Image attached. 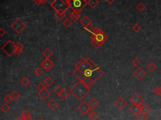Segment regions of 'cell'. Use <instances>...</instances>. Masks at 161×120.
Returning <instances> with one entry per match:
<instances>
[{
  "instance_id": "8992f818",
  "label": "cell",
  "mask_w": 161,
  "mask_h": 120,
  "mask_svg": "<svg viewBox=\"0 0 161 120\" xmlns=\"http://www.w3.org/2000/svg\"><path fill=\"white\" fill-rule=\"evenodd\" d=\"M27 27L25 24L20 18H17L11 25V28L18 34H20Z\"/></svg>"
},
{
  "instance_id": "c3c4849f",
  "label": "cell",
  "mask_w": 161,
  "mask_h": 120,
  "mask_svg": "<svg viewBox=\"0 0 161 120\" xmlns=\"http://www.w3.org/2000/svg\"><path fill=\"white\" fill-rule=\"evenodd\" d=\"M106 1H107L108 2V3H109V4H112V3H113L114 1H115V0H106Z\"/></svg>"
},
{
  "instance_id": "277c9868",
  "label": "cell",
  "mask_w": 161,
  "mask_h": 120,
  "mask_svg": "<svg viewBox=\"0 0 161 120\" xmlns=\"http://www.w3.org/2000/svg\"><path fill=\"white\" fill-rule=\"evenodd\" d=\"M51 6L55 11L66 13L69 9L71 8L69 0H54L51 3Z\"/></svg>"
},
{
  "instance_id": "4fadbf2b",
  "label": "cell",
  "mask_w": 161,
  "mask_h": 120,
  "mask_svg": "<svg viewBox=\"0 0 161 120\" xmlns=\"http://www.w3.org/2000/svg\"><path fill=\"white\" fill-rule=\"evenodd\" d=\"M51 95V93L47 89L45 88L42 91H38V96H39L43 101H45L47 99V98Z\"/></svg>"
},
{
  "instance_id": "f5cc1de1",
  "label": "cell",
  "mask_w": 161,
  "mask_h": 120,
  "mask_svg": "<svg viewBox=\"0 0 161 120\" xmlns=\"http://www.w3.org/2000/svg\"><path fill=\"white\" fill-rule=\"evenodd\" d=\"M132 120H136V119H132Z\"/></svg>"
},
{
  "instance_id": "7bdbcfd3",
  "label": "cell",
  "mask_w": 161,
  "mask_h": 120,
  "mask_svg": "<svg viewBox=\"0 0 161 120\" xmlns=\"http://www.w3.org/2000/svg\"><path fill=\"white\" fill-rule=\"evenodd\" d=\"M6 33V31L2 27L1 28H0V37H3Z\"/></svg>"
},
{
  "instance_id": "7402d4cb",
  "label": "cell",
  "mask_w": 161,
  "mask_h": 120,
  "mask_svg": "<svg viewBox=\"0 0 161 120\" xmlns=\"http://www.w3.org/2000/svg\"><path fill=\"white\" fill-rule=\"evenodd\" d=\"M140 111L141 113L148 114L151 111V109L147 104H142V105H140Z\"/></svg>"
},
{
  "instance_id": "ba28073f",
  "label": "cell",
  "mask_w": 161,
  "mask_h": 120,
  "mask_svg": "<svg viewBox=\"0 0 161 120\" xmlns=\"http://www.w3.org/2000/svg\"><path fill=\"white\" fill-rule=\"evenodd\" d=\"M133 76L138 81H142L143 78H145L147 75V72L143 69L139 67L136 69L134 72H133Z\"/></svg>"
},
{
  "instance_id": "bcb514c9",
  "label": "cell",
  "mask_w": 161,
  "mask_h": 120,
  "mask_svg": "<svg viewBox=\"0 0 161 120\" xmlns=\"http://www.w3.org/2000/svg\"><path fill=\"white\" fill-rule=\"evenodd\" d=\"M16 120H25V119L24 118H23L22 115H20V116L19 117H18Z\"/></svg>"
},
{
  "instance_id": "7dc6e473",
  "label": "cell",
  "mask_w": 161,
  "mask_h": 120,
  "mask_svg": "<svg viewBox=\"0 0 161 120\" xmlns=\"http://www.w3.org/2000/svg\"><path fill=\"white\" fill-rule=\"evenodd\" d=\"M25 120H32V117H31V115H28V116L26 118H25Z\"/></svg>"
},
{
  "instance_id": "52a82bcc",
  "label": "cell",
  "mask_w": 161,
  "mask_h": 120,
  "mask_svg": "<svg viewBox=\"0 0 161 120\" xmlns=\"http://www.w3.org/2000/svg\"><path fill=\"white\" fill-rule=\"evenodd\" d=\"M71 4V9L80 11L87 5V3L84 0H69Z\"/></svg>"
},
{
  "instance_id": "ee69618b",
  "label": "cell",
  "mask_w": 161,
  "mask_h": 120,
  "mask_svg": "<svg viewBox=\"0 0 161 120\" xmlns=\"http://www.w3.org/2000/svg\"><path fill=\"white\" fill-rule=\"evenodd\" d=\"M33 2L35 4V5L39 6L42 4V2L40 1V0H33Z\"/></svg>"
},
{
  "instance_id": "7c38bea8",
  "label": "cell",
  "mask_w": 161,
  "mask_h": 120,
  "mask_svg": "<svg viewBox=\"0 0 161 120\" xmlns=\"http://www.w3.org/2000/svg\"><path fill=\"white\" fill-rule=\"evenodd\" d=\"M40 66L47 71H49L54 67V63L50 59H45L40 63Z\"/></svg>"
},
{
  "instance_id": "816d5d0a",
  "label": "cell",
  "mask_w": 161,
  "mask_h": 120,
  "mask_svg": "<svg viewBox=\"0 0 161 120\" xmlns=\"http://www.w3.org/2000/svg\"><path fill=\"white\" fill-rule=\"evenodd\" d=\"M84 1H86V3H87V1H88V0H84Z\"/></svg>"
},
{
  "instance_id": "4316f807",
  "label": "cell",
  "mask_w": 161,
  "mask_h": 120,
  "mask_svg": "<svg viewBox=\"0 0 161 120\" xmlns=\"http://www.w3.org/2000/svg\"><path fill=\"white\" fill-rule=\"evenodd\" d=\"M55 16L59 21H62L64 18V17L66 16V13H60L58 11L55 12Z\"/></svg>"
},
{
  "instance_id": "f546056e",
  "label": "cell",
  "mask_w": 161,
  "mask_h": 120,
  "mask_svg": "<svg viewBox=\"0 0 161 120\" xmlns=\"http://www.w3.org/2000/svg\"><path fill=\"white\" fill-rule=\"evenodd\" d=\"M136 10L139 11V12L142 13L145 10V9H146V6L143 3L140 2V3H139L136 6Z\"/></svg>"
},
{
  "instance_id": "ab89813d",
  "label": "cell",
  "mask_w": 161,
  "mask_h": 120,
  "mask_svg": "<svg viewBox=\"0 0 161 120\" xmlns=\"http://www.w3.org/2000/svg\"><path fill=\"white\" fill-rule=\"evenodd\" d=\"M37 87L38 91H42L44 89H45V88H46V86H45V84L44 82H39L38 84L37 85Z\"/></svg>"
},
{
  "instance_id": "44dd1931",
  "label": "cell",
  "mask_w": 161,
  "mask_h": 120,
  "mask_svg": "<svg viewBox=\"0 0 161 120\" xmlns=\"http://www.w3.org/2000/svg\"><path fill=\"white\" fill-rule=\"evenodd\" d=\"M43 82L45 84V86H46L47 87H51V86L54 84V81L53 79H52L51 77L47 76L46 78H45V79H44Z\"/></svg>"
},
{
  "instance_id": "d590c367",
  "label": "cell",
  "mask_w": 161,
  "mask_h": 120,
  "mask_svg": "<svg viewBox=\"0 0 161 120\" xmlns=\"http://www.w3.org/2000/svg\"><path fill=\"white\" fill-rule=\"evenodd\" d=\"M4 101L6 103L9 104L11 103V102L13 101V99L12 97H11V94H7L5 97H4Z\"/></svg>"
},
{
  "instance_id": "9a60e30c",
  "label": "cell",
  "mask_w": 161,
  "mask_h": 120,
  "mask_svg": "<svg viewBox=\"0 0 161 120\" xmlns=\"http://www.w3.org/2000/svg\"><path fill=\"white\" fill-rule=\"evenodd\" d=\"M129 111L131 112L132 113L134 114L135 116H136L140 113H141L140 106L136 105V104H132V105L129 107Z\"/></svg>"
},
{
  "instance_id": "6da1fadb",
  "label": "cell",
  "mask_w": 161,
  "mask_h": 120,
  "mask_svg": "<svg viewBox=\"0 0 161 120\" xmlns=\"http://www.w3.org/2000/svg\"><path fill=\"white\" fill-rule=\"evenodd\" d=\"M72 74L78 81L91 87L104 74V72L89 57H82L74 66Z\"/></svg>"
},
{
  "instance_id": "f907efd6",
  "label": "cell",
  "mask_w": 161,
  "mask_h": 120,
  "mask_svg": "<svg viewBox=\"0 0 161 120\" xmlns=\"http://www.w3.org/2000/svg\"><path fill=\"white\" fill-rule=\"evenodd\" d=\"M45 120V119H44V118H42V119H40V120Z\"/></svg>"
},
{
  "instance_id": "d6a6232c",
  "label": "cell",
  "mask_w": 161,
  "mask_h": 120,
  "mask_svg": "<svg viewBox=\"0 0 161 120\" xmlns=\"http://www.w3.org/2000/svg\"><path fill=\"white\" fill-rule=\"evenodd\" d=\"M141 61L140 60V59L136 57L132 61V64L135 67H138L140 65Z\"/></svg>"
},
{
  "instance_id": "e0dca14e",
  "label": "cell",
  "mask_w": 161,
  "mask_h": 120,
  "mask_svg": "<svg viewBox=\"0 0 161 120\" xmlns=\"http://www.w3.org/2000/svg\"><path fill=\"white\" fill-rule=\"evenodd\" d=\"M89 105L92 109H96L97 108L98 106L100 105V102L96 98H93L89 102Z\"/></svg>"
},
{
  "instance_id": "d6986e66",
  "label": "cell",
  "mask_w": 161,
  "mask_h": 120,
  "mask_svg": "<svg viewBox=\"0 0 161 120\" xmlns=\"http://www.w3.org/2000/svg\"><path fill=\"white\" fill-rule=\"evenodd\" d=\"M23 48H24V46L21 43L18 42L15 45V53H17V55H20L23 52Z\"/></svg>"
},
{
  "instance_id": "681fc988",
  "label": "cell",
  "mask_w": 161,
  "mask_h": 120,
  "mask_svg": "<svg viewBox=\"0 0 161 120\" xmlns=\"http://www.w3.org/2000/svg\"><path fill=\"white\" fill-rule=\"evenodd\" d=\"M47 1H48V0H40V1L42 2V4H44V3H45Z\"/></svg>"
},
{
  "instance_id": "1f68e13d",
  "label": "cell",
  "mask_w": 161,
  "mask_h": 120,
  "mask_svg": "<svg viewBox=\"0 0 161 120\" xmlns=\"http://www.w3.org/2000/svg\"><path fill=\"white\" fill-rule=\"evenodd\" d=\"M72 21L69 18H66L63 21V25L66 28H69L71 25H72Z\"/></svg>"
},
{
  "instance_id": "5bb4252c",
  "label": "cell",
  "mask_w": 161,
  "mask_h": 120,
  "mask_svg": "<svg viewBox=\"0 0 161 120\" xmlns=\"http://www.w3.org/2000/svg\"><path fill=\"white\" fill-rule=\"evenodd\" d=\"M80 15H81V11L72 9V13L70 15V18L72 22H76L80 18Z\"/></svg>"
},
{
  "instance_id": "f6af8a7d",
  "label": "cell",
  "mask_w": 161,
  "mask_h": 120,
  "mask_svg": "<svg viewBox=\"0 0 161 120\" xmlns=\"http://www.w3.org/2000/svg\"><path fill=\"white\" fill-rule=\"evenodd\" d=\"M94 111L93 110V109H92V108H91V109L90 110H89V111H88V113H87V116H90V115H91L92 114H93V113H94Z\"/></svg>"
},
{
  "instance_id": "8fae6325",
  "label": "cell",
  "mask_w": 161,
  "mask_h": 120,
  "mask_svg": "<svg viewBox=\"0 0 161 120\" xmlns=\"http://www.w3.org/2000/svg\"><path fill=\"white\" fill-rule=\"evenodd\" d=\"M127 104V101L122 96H119L117 99L115 101V105L120 110H122Z\"/></svg>"
},
{
  "instance_id": "f35d334b",
  "label": "cell",
  "mask_w": 161,
  "mask_h": 120,
  "mask_svg": "<svg viewBox=\"0 0 161 120\" xmlns=\"http://www.w3.org/2000/svg\"><path fill=\"white\" fill-rule=\"evenodd\" d=\"M34 73L37 76H40V75H41L43 74V71L40 67H37L34 71Z\"/></svg>"
},
{
  "instance_id": "ffe728a7",
  "label": "cell",
  "mask_w": 161,
  "mask_h": 120,
  "mask_svg": "<svg viewBox=\"0 0 161 120\" xmlns=\"http://www.w3.org/2000/svg\"><path fill=\"white\" fill-rule=\"evenodd\" d=\"M53 52H52L50 48H45L42 52L43 56H44L45 59H50V58L53 55Z\"/></svg>"
},
{
  "instance_id": "8d00e7d4",
  "label": "cell",
  "mask_w": 161,
  "mask_h": 120,
  "mask_svg": "<svg viewBox=\"0 0 161 120\" xmlns=\"http://www.w3.org/2000/svg\"><path fill=\"white\" fill-rule=\"evenodd\" d=\"M153 93H154L156 95L160 96V97H161V86L156 87V88L154 89V91H153Z\"/></svg>"
},
{
  "instance_id": "74e56055",
  "label": "cell",
  "mask_w": 161,
  "mask_h": 120,
  "mask_svg": "<svg viewBox=\"0 0 161 120\" xmlns=\"http://www.w3.org/2000/svg\"><path fill=\"white\" fill-rule=\"evenodd\" d=\"M84 28V29L86 30V31H87L88 32H89V33H91L93 32V30H94V28H94V26H93V25H92V24H90V25H87V26H85V27Z\"/></svg>"
},
{
  "instance_id": "f1b7e54d",
  "label": "cell",
  "mask_w": 161,
  "mask_h": 120,
  "mask_svg": "<svg viewBox=\"0 0 161 120\" xmlns=\"http://www.w3.org/2000/svg\"><path fill=\"white\" fill-rule=\"evenodd\" d=\"M11 96L13 101H17L21 96L20 94L17 90H14L11 94Z\"/></svg>"
},
{
  "instance_id": "b9f144b4",
  "label": "cell",
  "mask_w": 161,
  "mask_h": 120,
  "mask_svg": "<svg viewBox=\"0 0 161 120\" xmlns=\"http://www.w3.org/2000/svg\"><path fill=\"white\" fill-rule=\"evenodd\" d=\"M30 115V112H29L28 111H27V110L23 111L22 113V114H21V115H22V116H23V117L24 118H25V119L27 117V116H28V115Z\"/></svg>"
},
{
  "instance_id": "2e32d148",
  "label": "cell",
  "mask_w": 161,
  "mask_h": 120,
  "mask_svg": "<svg viewBox=\"0 0 161 120\" xmlns=\"http://www.w3.org/2000/svg\"><path fill=\"white\" fill-rule=\"evenodd\" d=\"M47 106L51 110L54 111L59 106V103L54 99H52L47 102Z\"/></svg>"
},
{
  "instance_id": "83f0119b",
  "label": "cell",
  "mask_w": 161,
  "mask_h": 120,
  "mask_svg": "<svg viewBox=\"0 0 161 120\" xmlns=\"http://www.w3.org/2000/svg\"><path fill=\"white\" fill-rule=\"evenodd\" d=\"M70 96V93H69L67 91H66V89H64L63 91L62 92V93L60 94V95L59 96V97L63 100H66L69 97V96Z\"/></svg>"
},
{
  "instance_id": "4dcf8cb0",
  "label": "cell",
  "mask_w": 161,
  "mask_h": 120,
  "mask_svg": "<svg viewBox=\"0 0 161 120\" xmlns=\"http://www.w3.org/2000/svg\"><path fill=\"white\" fill-rule=\"evenodd\" d=\"M148 114H145L143 113H140L138 115H136V118L138 120H147L148 118Z\"/></svg>"
},
{
  "instance_id": "7a4b0ae2",
  "label": "cell",
  "mask_w": 161,
  "mask_h": 120,
  "mask_svg": "<svg viewBox=\"0 0 161 120\" xmlns=\"http://www.w3.org/2000/svg\"><path fill=\"white\" fill-rule=\"evenodd\" d=\"M109 37L103 31V30L100 27H96L94 28L90 36V43L96 48H99L101 47L103 44L107 40H108Z\"/></svg>"
},
{
  "instance_id": "484cf974",
  "label": "cell",
  "mask_w": 161,
  "mask_h": 120,
  "mask_svg": "<svg viewBox=\"0 0 161 120\" xmlns=\"http://www.w3.org/2000/svg\"><path fill=\"white\" fill-rule=\"evenodd\" d=\"M87 5H89L91 8H94L99 4L98 0H88L87 2Z\"/></svg>"
},
{
  "instance_id": "d4e9b609",
  "label": "cell",
  "mask_w": 161,
  "mask_h": 120,
  "mask_svg": "<svg viewBox=\"0 0 161 120\" xmlns=\"http://www.w3.org/2000/svg\"><path fill=\"white\" fill-rule=\"evenodd\" d=\"M20 82L24 87H27V86H28V85L31 83V81H30L28 78L27 77H23L21 79Z\"/></svg>"
},
{
  "instance_id": "836d02e7",
  "label": "cell",
  "mask_w": 161,
  "mask_h": 120,
  "mask_svg": "<svg viewBox=\"0 0 161 120\" xmlns=\"http://www.w3.org/2000/svg\"><path fill=\"white\" fill-rule=\"evenodd\" d=\"M63 90H64V89H63L62 87H60V86H57L55 88L54 93L59 96L60 95V94L62 93V92L63 91Z\"/></svg>"
},
{
  "instance_id": "cb8c5ba5",
  "label": "cell",
  "mask_w": 161,
  "mask_h": 120,
  "mask_svg": "<svg viewBox=\"0 0 161 120\" xmlns=\"http://www.w3.org/2000/svg\"><path fill=\"white\" fill-rule=\"evenodd\" d=\"M11 109V107L9 106V104L8 103H4L3 104V105L1 106V110L3 113H8L9 111Z\"/></svg>"
},
{
  "instance_id": "ac0fdd59",
  "label": "cell",
  "mask_w": 161,
  "mask_h": 120,
  "mask_svg": "<svg viewBox=\"0 0 161 120\" xmlns=\"http://www.w3.org/2000/svg\"><path fill=\"white\" fill-rule=\"evenodd\" d=\"M80 23V24L84 26V27H85V26H87V25L91 24L92 22L91 20L87 17V16H84V17L81 19Z\"/></svg>"
},
{
  "instance_id": "603a6c76",
  "label": "cell",
  "mask_w": 161,
  "mask_h": 120,
  "mask_svg": "<svg viewBox=\"0 0 161 120\" xmlns=\"http://www.w3.org/2000/svg\"><path fill=\"white\" fill-rule=\"evenodd\" d=\"M147 68L150 72H154V71H155L157 69V66L154 62H149V64H148L147 66Z\"/></svg>"
},
{
  "instance_id": "5b68a950",
  "label": "cell",
  "mask_w": 161,
  "mask_h": 120,
  "mask_svg": "<svg viewBox=\"0 0 161 120\" xmlns=\"http://www.w3.org/2000/svg\"><path fill=\"white\" fill-rule=\"evenodd\" d=\"M15 45L16 44H14L13 42L8 40L3 46H1V48L8 57H11L15 53Z\"/></svg>"
},
{
  "instance_id": "e575fe53",
  "label": "cell",
  "mask_w": 161,
  "mask_h": 120,
  "mask_svg": "<svg viewBox=\"0 0 161 120\" xmlns=\"http://www.w3.org/2000/svg\"><path fill=\"white\" fill-rule=\"evenodd\" d=\"M132 30H134V31H135V33H138L142 30V27L138 25V23H136L132 27Z\"/></svg>"
},
{
  "instance_id": "9c48e42d",
  "label": "cell",
  "mask_w": 161,
  "mask_h": 120,
  "mask_svg": "<svg viewBox=\"0 0 161 120\" xmlns=\"http://www.w3.org/2000/svg\"><path fill=\"white\" fill-rule=\"evenodd\" d=\"M91 109V108L89 106V104L87 103L86 101H82L78 106V111L83 115H87V113Z\"/></svg>"
},
{
  "instance_id": "60d3db41",
  "label": "cell",
  "mask_w": 161,
  "mask_h": 120,
  "mask_svg": "<svg viewBox=\"0 0 161 120\" xmlns=\"http://www.w3.org/2000/svg\"><path fill=\"white\" fill-rule=\"evenodd\" d=\"M89 118L91 119V120H97L99 118V116L96 112H94L91 115L89 116Z\"/></svg>"
},
{
  "instance_id": "30bf717a",
  "label": "cell",
  "mask_w": 161,
  "mask_h": 120,
  "mask_svg": "<svg viewBox=\"0 0 161 120\" xmlns=\"http://www.w3.org/2000/svg\"><path fill=\"white\" fill-rule=\"evenodd\" d=\"M130 102L132 103V104H136V105H142L144 102V99L143 97L138 93L134 94L131 99H130Z\"/></svg>"
},
{
  "instance_id": "3957f363",
  "label": "cell",
  "mask_w": 161,
  "mask_h": 120,
  "mask_svg": "<svg viewBox=\"0 0 161 120\" xmlns=\"http://www.w3.org/2000/svg\"><path fill=\"white\" fill-rule=\"evenodd\" d=\"M90 91V87H87L80 81H78V82L70 89V93L79 101H82Z\"/></svg>"
}]
</instances>
